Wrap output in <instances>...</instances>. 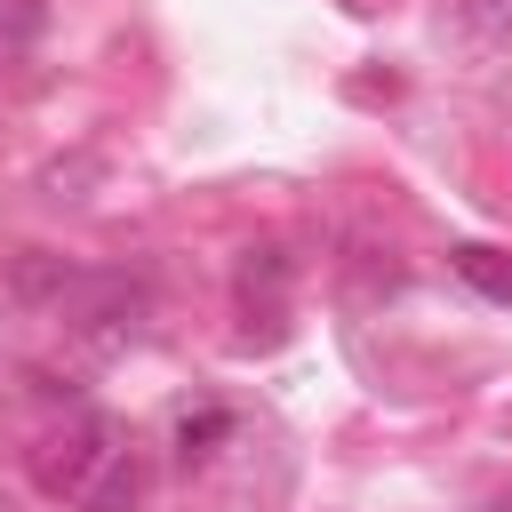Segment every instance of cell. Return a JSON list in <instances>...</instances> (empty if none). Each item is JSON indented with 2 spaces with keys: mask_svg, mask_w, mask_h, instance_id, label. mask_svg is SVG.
Segmentation results:
<instances>
[{
  "mask_svg": "<svg viewBox=\"0 0 512 512\" xmlns=\"http://www.w3.org/2000/svg\"><path fill=\"white\" fill-rule=\"evenodd\" d=\"M216 440H232V408H192V416L176 424V456H184V464L216 456Z\"/></svg>",
  "mask_w": 512,
  "mask_h": 512,
  "instance_id": "3",
  "label": "cell"
},
{
  "mask_svg": "<svg viewBox=\"0 0 512 512\" xmlns=\"http://www.w3.org/2000/svg\"><path fill=\"white\" fill-rule=\"evenodd\" d=\"M256 288H264V296L288 288V256H280V248H256V256L240 264V296H256Z\"/></svg>",
  "mask_w": 512,
  "mask_h": 512,
  "instance_id": "4",
  "label": "cell"
},
{
  "mask_svg": "<svg viewBox=\"0 0 512 512\" xmlns=\"http://www.w3.org/2000/svg\"><path fill=\"white\" fill-rule=\"evenodd\" d=\"M112 456H120V448H112L104 416H80V424H64V432H48V440L32 448V488L56 496V504H80L88 480H96Z\"/></svg>",
  "mask_w": 512,
  "mask_h": 512,
  "instance_id": "1",
  "label": "cell"
},
{
  "mask_svg": "<svg viewBox=\"0 0 512 512\" xmlns=\"http://www.w3.org/2000/svg\"><path fill=\"white\" fill-rule=\"evenodd\" d=\"M0 32L8 40H32L40 32V0H0Z\"/></svg>",
  "mask_w": 512,
  "mask_h": 512,
  "instance_id": "5",
  "label": "cell"
},
{
  "mask_svg": "<svg viewBox=\"0 0 512 512\" xmlns=\"http://www.w3.org/2000/svg\"><path fill=\"white\" fill-rule=\"evenodd\" d=\"M448 264H456V280H472L488 304H512V256H504V248L464 240V248H448Z\"/></svg>",
  "mask_w": 512,
  "mask_h": 512,
  "instance_id": "2",
  "label": "cell"
},
{
  "mask_svg": "<svg viewBox=\"0 0 512 512\" xmlns=\"http://www.w3.org/2000/svg\"><path fill=\"white\" fill-rule=\"evenodd\" d=\"M496 512H512V496H504V504H496Z\"/></svg>",
  "mask_w": 512,
  "mask_h": 512,
  "instance_id": "6",
  "label": "cell"
}]
</instances>
